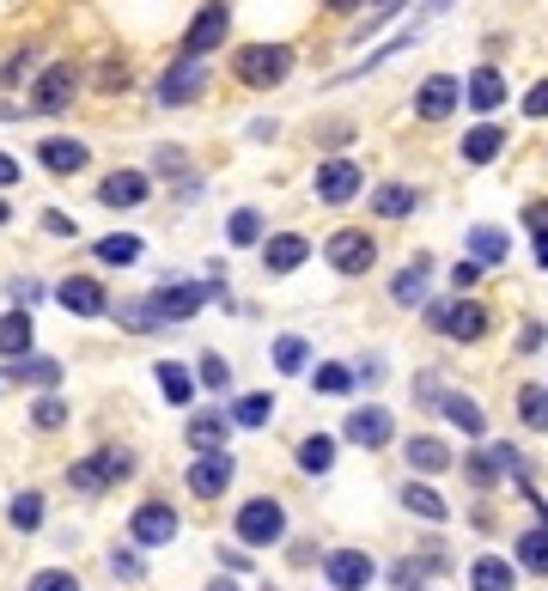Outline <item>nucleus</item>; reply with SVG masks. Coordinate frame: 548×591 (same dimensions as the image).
<instances>
[{"mask_svg": "<svg viewBox=\"0 0 548 591\" xmlns=\"http://www.w3.org/2000/svg\"><path fill=\"white\" fill-rule=\"evenodd\" d=\"M238 80L244 86H281L286 73H293V49L286 43H251V49H238Z\"/></svg>", "mask_w": 548, "mask_h": 591, "instance_id": "f257e3e1", "label": "nucleus"}, {"mask_svg": "<svg viewBox=\"0 0 548 591\" xmlns=\"http://www.w3.org/2000/svg\"><path fill=\"white\" fill-rule=\"evenodd\" d=\"M128 470H135V457H128L123 445H104L98 457H80V464L68 470V482L80 487V494H104V487H110V482H123Z\"/></svg>", "mask_w": 548, "mask_h": 591, "instance_id": "f03ea898", "label": "nucleus"}, {"mask_svg": "<svg viewBox=\"0 0 548 591\" xmlns=\"http://www.w3.org/2000/svg\"><path fill=\"white\" fill-rule=\"evenodd\" d=\"M281 531H286V512H281V500H251V506L238 512V536H244L251 549L281 543Z\"/></svg>", "mask_w": 548, "mask_h": 591, "instance_id": "7ed1b4c3", "label": "nucleus"}, {"mask_svg": "<svg viewBox=\"0 0 548 591\" xmlns=\"http://www.w3.org/2000/svg\"><path fill=\"white\" fill-rule=\"evenodd\" d=\"M433 329H446L451 342H476V336H488V312H481L476 299H451V305H433Z\"/></svg>", "mask_w": 548, "mask_h": 591, "instance_id": "20e7f679", "label": "nucleus"}, {"mask_svg": "<svg viewBox=\"0 0 548 591\" xmlns=\"http://www.w3.org/2000/svg\"><path fill=\"white\" fill-rule=\"evenodd\" d=\"M226 31H232V12L219 7V0H214V7H202V12H195V24H189V37H183V61H202L207 49H219V43H226Z\"/></svg>", "mask_w": 548, "mask_h": 591, "instance_id": "39448f33", "label": "nucleus"}, {"mask_svg": "<svg viewBox=\"0 0 548 591\" xmlns=\"http://www.w3.org/2000/svg\"><path fill=\"white\" fill-rule=\"evenodd\" d=\"M323 256H330V268H335V275H365V268L378 263V244L365 238V233H354V226H348V233H335L330 244H323Z\"/></svg>", "mask_w": 548, "mask_h": 591, "instance_id": "423d86ee", "label": "nucleus"}, {"mask_svg": "<svg viewBox=\"0 0 548 591\" xmlns=\"http://www.w3.org/2000/svg\"><path fill=\"white\" fill-rule=\"evenodd\" d=\"M140 305H147L153 324H183V317H195L207 305V287H159L153 299H140Z\"/></svg>", "mask_w": 548, "mask_h": 591, "instance_id": "0eeeda50", "label": "nucleus"}, {"mask_svg": "<svg viewBox=\"0 0 548 591\" xmlns=\"http://www.w3.org/2000/svg\"><path fill=\"white\" fill-rule=\"evenodd\" d=\"M68 98H74V61H56V68L37 80L31 110H37V117H61V110H68Z\"/></svg>", "mask_w": 548, "mask_h": 591, "instance_id": "6e6552de", "label": "nucleus"}, {"mask_svg": "<svg viewBox=\"0 0 548 591\" xmlns=\"http://www.w3.org/2000/svg\"><path fill=\"white\" fill-rule=\"evenodd\" d=\"M354 189H360V165H354V159H323V165H317V196L330 201V208L354 201Z\"/></svg>", "mask_w": 548, "mask_h": 591, "instance_id": "1a4fd4ad", "label": "nucleus"}, {"mask_svg": "<svg viewBox=\"0 0 548 591\" xmlns=\"http://www.w3.org/2000/svg\"><path fill=\"white\" fill-rule=\"evenodd\" d=\"M323 573H330L335 591H365L372 585V555H360V549H335V555L323 561Z\"/></svg>", "mask_w": 548, "mask_h": 591, "instance_id": "9d476101", "label": "nucleus"}, {"mask_svg": "<svg viewBox=\"0 0 548 591\" xmlns=\"http://www.w3.org/2000/svg\"><path fill=\"white\" fill-rule=\"evenodd\" d=\"M202 86H207L202 61H172V68H165V80H159V98H165V105H189Z\"/></svg>", "mask_w": 548, "mask_h": 591, "instance_id": "9b49d317", "label": "nucleus"}, {"mask_svg": "<svg viewBox=\"0 0 548 591\" xmlns=\"http://www.w3.org/2000/svg\"><path fill=\"white\" fill-rule=\"evenodd\" d=\"M128 531H135V543L159 549V543H172V536H177V512L153 500V506H140V512H135V524H128Z\"/></svg>", "mask_w": 548, "mask_h": 591, "instance_id": "f8f14e48", "label": "nucleus"}, {"mask_svg": "<svg viewBox=\"0 0 548 591\" xmlns=\"http://www.w3.org/2000/svg\"><path fill=\"white\" fill-rule=\"evenodd\" d=\"M56 299L68 305L74 317H98L104 305H110V299H104V287H98V280H91V275H68V280H61V287H56Z\"/></svg>", "mask_w": 548, "mask_h": 591, "instance_id": "ddd939ff", "label": "nucleus"}, {"mask_svg": "<svg viewBox=\"0 0 548 591\" xmlns=\"http://www.w3.org/2000/svg\"><path fill=\"white\" fill-rule=\"evenodd\" d=\"M98 201L104 208H135V201H147V177L140 171H110L98 184Z\"/></svg>", "mask_w": 548, "mask_h": 591, "instance_id": "4468645a", "label": "nucleus"}, {"mask_svg": "<svg viewBox=\"0 0 548 591\" xmlns=\"http://www.w3.org/2000/svg\"><path fill=\"white\" fill-rule=\"evenodd\" d=\"M348 440L365 445V452L390 445V415H384V408H354V415H348Z\"/></svg>", "mask_w": 548, "mask_h": 591, "instance_id": "2eb2a0df", "label": "nucleus"}, {"mask_svg": "<svg viewBox=\"0 0 548 591\" xmlns=\"http://www.w3.org/2000/svg\"><path fill=\"white\" fill-rule=\"evenodd\" d=\"M189 487H195V494H202V500L226 494V487H232V457H226V452L202 457V464H195V470H189Z\"/></svg>", "mask_w": 548, "mask_h": 591, "instance_id": "dca6fc26", "label": "nucleus"}, {"mask_svg": "<svg viewBox=\"0 0 548 591\" xmlns=\"http://www.w3.org/2000/svg\"><path fill=\"white\" fill-rule=\"evenodd\" d=\"M427 280H433V263H427V256H414V263L390 280V299H397V305H421L427 299Z\"/></svg>", "mask_w": 548, "mask_h": 591, "instance_id": "f3484780", "label": "nucleus"}, {"mask_svg": "<svg viewBox=\"0 0 548 591\" xmlns=\"http://www.w3.org/2000/svg\"><path fill=\"white\" fill-rule=\"evenodd\" d=\"M414 110H421L427 122L451 117V110H457V80H446V73H439V80H427V86H421V98H414Z\"/></svg>", "mask_w": 548, "mask_h": 591, "instance_id": "a211bd4d", "label": "nucleus"}, {"mask_svg": "<svg viewBox=\"0 0 548 591\" xmlns=\"http://www.w3.org/2000/svg\"><path fill=\"white\" fill-rule=\"evenodd\" d=\"M226 433H232V421H226V415H195V421H189V445H195L202 457L226 452Z\"/></svg>", "mask_w": 548, "mask_h": 591, "instance_id": "6ab92c4d", "label": "nucleus"}, {"mask_svg": "<svg viewBox=\"0 0 548 591\" xmlns=\"http://www.w3.org/2000/svg\"><path fill=\"white\" fill-rule=\"evenodd\" d=\"M305 256H311V244H305V238H293V233H286V238H268L263 263H268V275H293V268H299V263H305Z\"/></svg>", "mask_w": 548, "mask_h": 591, "instance_id": "aec40b11", "label": "nucleus"}, {"mask_svg": "<svg viewBox=\"0 0 548 591\" xmlns=\"http://www.w3.org/2000/svg\"><path fill=\"white\" fill-rule=\"evenodd\" d=\"M37 159H43L56 177H68V171H80V165L91 159V152L80 147V140H43V147H37Z\"/></svg>", "mask_w": 548, "mask_h": 591, "instance_id": "412c9836", "label": "nucleus"}, {"mask_svg": "<svg viewBox=\"0 0 548 591\" xmlns=\"http://www.w3.org/2000/svg\"><path fill=\"white\" fill-rule=\"evenodd\" d=\"M500 98H506L500 68H476V73H469V110H500Z\"/></svg>", "mask_w": 548, "mask_h": 591, "instance_id": "4be33fe9", "label": "nucleus"}, {"mask_svg": "<svg viewBox=\"0 0 548 591\" xmlns=\"http://www.w3.org/2000/svg\"><path fill=\"white\" fill-rule=\"evenodd\" d=\"M500 147H506V135H500V128H493V122L469 128V135H463V165H488Z\"/></svg>", "mask_w": 548, "mask_h": 591, "instance_id": "5701e85b", "label": "nucleus"}, {"mask_svg": "<svg viewBox=\"0 0 548 591\" xmlns=\"http://www.w3.org/2000/svg\"><path fill=\"white\" fill-rule=\"evenodd\" d=\"M0 354H12V359L31 354V317H25V305L12 317H0Z\"/></svg>", "mask_w": 548, "mask_h": 591, "instance_id": "b1692460", "label": "nucleus"}, {"mask_svg": "<svg viewBox=\"0 0 548 591\" xmlns=\"http://www.w3.org/2000/svg\"><path fill=\"white\" fill-rule=\"evenodd\" d=\"M372 208L384 214V220H402V214H414V208H421V196H414L409 184H384V189L372 196Z\"/></svg>", "mask_w": 548, "mask_h": 591, "instance_id": "393cba45", "label": "nucleus"}, {"mask_svg": "<svg viewBox=\"0 0 548 591\" xmlns=\"http://www.w3.org/2000/svg\"><path fill=\"white\" fill-rule=\"evenodd\" d=\"M153 378H159L165 403H189V396H195V378L177 366V359H159V372H153Z\"/></svg>", "mask_w": 548, "mask_h": 591, "instance_id": "a878e982", "label": "nucleus"}, {"mask_svg": "<svg viewBox=\"0 0 548 591\" xmlns=\"http://www.w3.org/2000/svg\"><path fill=\"white\" fill-rule=\"evenodd\" d=\"M469 585H476V591H512V568L493 561V555H481L476 568H469Z\"/></svg>", "mask_w": 548, "mask_h": 591, "instance_id": "bb28decb", "label": "nucleus"}, {"mask_svg": "<svg viewBox=\"0 0 548 591\" xmlns=\"http://www.w3.org/2000/svg\"><path fill=\"white\" fill-rule=\"evenodd\" d=\"M98 263H110V268H128V263H140V238H135V233L98 238Z\"/></svg>", "mask_w": 548, "mask_h": 591, "instance_id": "cd10ccee", "label": "nucleus"}, {"mask_svg": "<svg viewBox=\"0 0 548 591\" xmlns=\"http://www.w3.org/2000/svg\"><path fill=\"white\" fill-rule=\"evenodd\" d=\"M518 415H525V427L548 433V391L542 384H525V391H518Z\"/></svg>", "mask_w": 548, "mask_h": 591, "instance_id": "c85d7f7f", "label": "nucleus"}, {"mask_svg": "<svg viewBox=\"0 0 548 591\" xmlns=\"http://www.w3.org/2000/svg\"><path fill=\"white\" fill-rule=\"evenodd\" d=\"M402 506H409V512H421V519H446V500H439L433 494V487H421V482H409V487H402Z\"/></svg>", "mask_w": 548, "mask_h": 591, "instance_id": "c756f323", "label": "nucleus"}, {"mask_svg": "<svg viewBox=\"0 0 548 591\" xmlns=\"http://www.w3.org/2000/svg\"><path fill=\"white\" fill-rule=\"evenodd\" d=\"M268 415H274V396H238V408H232V421H238V427H268Z\"/></svg>", "mask_w": 548, "mask_h": 591, "instance_id": "7c9ffc66", "label": "nucleus"}, {"mask_svg": "<svg viewBox=\"0 0 548 591\" xmlns=\"http://www.w3.org/2000/svg\"><path fill=\"white\" fill-rule=\"evenodd\" d=\"M330 464H335V440H323V433H317V440H305V445H299V470L323 475Z\"/></svg>", "mask_w": 548, "mask_h": 591, "instance_id": "2f4dec72", "label": "nucleus"}, {"mask_svg": "<svg viewBox=\"0 0 548 591\" xmlns=\"http://www.w3.org/2000/svg\"><path fill=\"white\" fill-rule=\"evenodd\" d=\"M409 464L433 475V470H446V464H451V452H446L439 440H409Z\"/></svg>", "mask_w": 548, "mask_h": 591, "instance_id": "473e14b6", "label": "nucleus"}, {"mask_svg": "<svg viewBox=\"0 0 548 591\" xmlns=\"http://www.w3.org/2000/svg\"><path fill=\"white\" fill-rule=\"evenodd\" d=\"M518 561H525L530 573H548V531H525V536H518Z\"/></svg>", "mask_w": 548, "mask_h": 591, "instance_id": "72a5a7b5", "label": "nucleus"}, {"mask_svg": "<svg viewBox=\"0 0 548 591\" xmlns=\"http://www.w3.org/2000/svg\"><path fill=\"white\" fill-rule=\"evenodd\" d=\"M469 250H476L481 263H500V256H506V233H500V226H476V233H469Z\"/></svg>", "mask_w": 548, "mask_h": 591, "instance_id": "f704fd0d", "label": "nucleus"}, {"mask_svg": "<svg viewBox=\"0 0 548 591\" xmlns=\"http://www.w3.org/2000/svg\"><path fill=\"white\" fill-rule=\"evenodd\" d=\"M446 415H451L463 433H476V440H481V433H488V421H481V408L469 403V396H446Z\"/></svg>", "mask_w": 548, "mask_h": 591, "instance_id": "c9c22d12", "label": "nucleus"}, {"mask_svg": "<svg viewBox=\"0 0 548 591\" xmlns=\"http://www.w3.org/2000/svg\"><path fill=\"white\" fill-rule=\"evenodd\" d=\"M7 519H12V531H37V524H43V494H19Z\"/></svg>", "mask_w": 548, "mask_h": 591, "instance_id": "e433bc0d", "label": "nucleus"}, {"mask_svg": "<svg viewBox=\"0 0 548 591\" xmlns=\"http://www.w3.org/2000/svg\"><path fill=\"white\" fill-rule=\"evenodd\" d=\"M12 378H19V384H56L61 366H56V359H12Z\"/></svg>", "mask_w": 548, "mask_h": 591, "instance_id": "4c0bfd02", "label": "nucleus"}, {"mask_svg": "<svg viewBox=\"0 0 548 591\" xmlns=\"http://www.w3.org/2000/svg\"><path fill=\"white\" fill-rule=\"evenodd\" d=\"M226 238H232V244H256V238H263V214H256V208H238V214H232V226H226Z\"/></svg>", "mask_w": 548, "mask_h": 591, "instance_id": "58836bf2", "label": "nucleus"}, {"mask_svg": "<svg viewBox=\"0 0 548 591\" xmlns=\"http://www.w3.org/2000/svg\"><path fill=\"white\" fill-rule=\"evenodd\" d=\"M305 342H299V336H281V342H274V366H281V372H305Z\"/></svg>", "mask_w": 548, "mask_h": 591, "instance_id": "ea45409f", "label": "nucleus"}, {"mask_svg": "<svg viewBox=\"0 0 548 591\" xmlns=\"http://www.w3.org/2000/svg\"><path fill=\"white\" fill-rule=\"evenodd\" d=\"M317 391H330V396L354 391V372H348V366H317Z\"/></svg>", "mask_w": 548, "mask_h": 591, "instance_id": "a19ab883", "label": "nucleus"}, {"mask_svg": "<svg viewBox=\"0 0 548 591\" xmlns=\"http://www.w3.org/2000/svg\"><path fill=\"white\" fill-rule=\"evenodd\" d=\"M25 591H80V580H74V573H61V568H49V573H37Z\"/></svg>", "mask_w": 548, "mask_h": 591, "instance_id": "79ce46f5", "label": "nucleus"}, {"mask_svg": "<svg viewBox=\"0 0 548 591\" xmlns=\"http://www.w3.org/2000/svg\"><path fill=\"white\" fill-rule=\"evenodd\" d=\"M202 384H214V391H226V384H232V366H226V359H219V354H207V359H202Z\"/></svg>", "mask_w": 548, "mask_h": 591, "instance_id": "37998d69", "label": "nucleus"}, {"mask_svg": "<svg viewBox=\"0 0 548 591\" xmlns=\"http://www.w3.org/2000/svg\"><path fill=\"white\" fill-rule=\"evenodd\" d=\"M61 421H68V403H61V396H43V403H37V427H61Z\"/></svg>", "mask_w": 548, "mask_h": 591, "instance_id": "c03bdc74", "label": "nucleus"}, {"mask_svg": "<svg viewBox=\"0 0 548 591\" xmlns=\"http://www.w3.org/2000/svg\"><path fill=\"white\" fill-rule=\"evenodd\" d=\"M525 117H548V80H537L525 92Z\"/></svg>", "mask_w": 548, "mask_h": 591, "instance_id": "a18cd8bd", "label": "nucleus"}, {"mask_svg": "<svg viewBox=\"0 0 548 591\" xmlns=\"http://www.w3.org/2000/svg\"><path fill=\"white\" fill-rule=\"evenodd\" d=\"M110 568H116V580H140V561L128 555V549H116V555H110Z\"/></svg>", "mask_w": 548, "mask_h": 591, "instance_id": "49530a36", "label": "nucleus"}, {"mask_svg": "<svg viewBox=\"0 0 548 591\" xmlns=\"http://www.w3.org/2000/svg\"><path fill=\"white\" fill-rule=\"evenodd\" d=\"M31 61H37V56H12V61H7V73H0V80H7V86H19L25 73H31Z\"/></svg>", "mask_w": 548, "mask_h": 591, "instance_id": "de8ad7c7", "label": "nucleus"}, {"mask_svg": "<svg viewBox=\"0 0 548 591\" xmlns=\"http://www.w3.org/2000/svg\"><path fill=\"white\" fill-rule=\"evenodd\" d=\"M12 177H19V165H12V152H0V189H7Z\"/></svg>", "mask_w": 548, "mask_h": 591, "instance_id": "09e8293b", "label": "nucleus"}, {"mask_svg": "<svg viewBox=\"0 0 548 591\" xmlns=\"http://www.w3.org/2000/svg\"><path fill=\"white\" fill-rule=\"evenodd\" d=\"M530 226H548V201H530V214H525Z\"/></svg>", "mask_w": 548, "mask_h": 591, "instance_id": "8fccbe9b", "label": "nucleus"}, {"mask_svg": "<svg viewBox=\"0 0 548 591\" xmlns=\"http://www.w3.org/2000/svg\"><path fill=\"white\" fill-rule=\"evenodd\" d=\"M537 263L548 268V226H537Z\"/></svg>", "mask_w": 548, "mask_h": 591, "instance_id": "3c124183", "label": "nucleus"}, {"mask_svg": "<svg viewBox=\"0 0 548 591\" xmlns=\"http://www.w3.org/2000/svg\"><path fill=\"white\" fill-rule=\"evenodd\" d=\"M207 591H238V585H232V580H219V585H207Z\"/></svg>", "mask_w": 548, "mask_h": 591, "instance_id": "603ef678", "label": "nucleus"}, {"mask_svg": "<svg viewBox=\"0 0 548 591\" xmlns=\"http://www.w3.org/2000/svg\"><path fill=\"white\" fill-rule=\"evenodd\" d=\"M0 226H7V201H0Z\"/></svg>", "mask_w": 548, "mask_h": 591, "instance_id": "864d4df0", "label": "nucleus"}, {"mask_svg": "<svg viewBox=\"0 0 548 591\" xmlns=\"http://www.w3.org/2000/svg\"><path fill=\"white\" fill-rule=\"evenodd\" d=\"M330 7H354V0H330Z\"/></svg>", "mask_w": 548, "mask_h": 591, "instance_id": "5fc2aeb1", "label": "nucleus"}, {"mask_svg": "<svg viewBox=\"0 0 548 591\" xmlns=\"http://www.w3.org/2000/svg\"><path fill=\"white\" fill-rule=\"evenodd\" d=\"M433 7H446V0H433Z\"/></svg>", "mask_w": 548, "mask_h": 591, "instance_id": "6e6d98bb", "label": "nucleus"}]
</instances>
